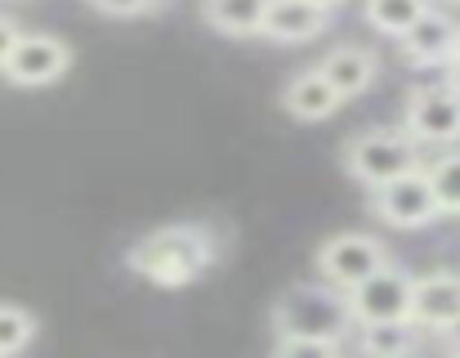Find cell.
Returning a JSON list of instances; mask_svg holds the SVG:
<instances>
[{"mask_svg": "<svg viewBox=\"0 0 460 358\" xmlns=\"http://www.w3.org/2000/svg\"><path fill=\"white\" fill-rule=\"evenodd\" d=\"M215 260H219V242L206 224H165L126 251L130 273H139L144 282L165 287V291L197 282L201 273H210Z\"/></svg>", "mask_w": 460, "mask_h": 358, "instance_id": "6da1fadb", "label": "cell"}, {"mask_svg": "<svg viewBox=\"0 0 460 358\" xmlns=\"http://www.w3.org/2000/svg\"><path fill=\"white\" fill-rule=\"evenodd\" d=\"M344 171L362 188H380L407 171H420V139L407 126L402 130H367L344 144Z\"/></svg>", "mask_w": 460, "mask_h": 358, "instance_id": "7a4b0ae2", "label": "cell"}, {"mask_svg": "<svg viewBox=\"0 0 460 358\" xmlns=\"http://www.w3.org/2000/svg\"><path fill=\"white\" fill-rule=\"evenodd\" d=\"M273 327L278 332H296V336H340L353 327L349 314V296L340 287H291L278 309H273Z\"/></svg>", "mask_w": 460, "mask_h": 358, "instance_id": "3957f363", "label": "cell"}, {"mask_svg": "<svg viewBox=\"0 0 460 358\" xmlns=\"http://www.w3.org/2000/svg\"><path fill=\"white\" fill-rule=\"evenodd\" d=\"M344 296H349L353 327H362V323H394V318H411L416 278L389 260V264H380L371 278H362L358 287H349Z\"/></svg>", "mask_w": 460, "mask_h": 358, "instance_id": "277c9868", "label": "cell"}, {"mask_svg": "<svg viewBox=\"0 0 460 358\" xmlns=\"http://www.w3.org/2000/svg\"><path fill=\"white\" fill-rule=\"evenodd\" d=\"M371 210H376L389 228H425V224H434V219L443 215L425 166L389 179V183H380V188H371Z\"/></svg>", "mask_w": 460, "mask_h": 358, "instance_id": "5b68a950", "label": "cell"}, {"mask_svg": "<svg viewBox=\"0 0 460 358\" xmlns=\"http://www.w3.org/2000/svg\"><path fill=\"white\" fill-rule=\"evenodd\" d=\"M380 264H389V251H385V242L371 237V233H335V237H326V242L317 246V273H322L331 287H340V291L358 287V282L371 278Z\"/></svg>", "mask_w": 460, "mask_h": 358, "instance_id": "8992f818", "label": "cell"}, {"mask_svg": "<svg viewBox=\"0 0 460 358\" xmlns=\"http://www.w3.org/2000/svg\"><path fill=\"white\" fill-rule=\"evenodd\" d=\"M72 67V49L58 40V36H45V31H22L9 63L0 67L9 85L18 90H45L54 81H63Z\"/></svg>", "mask_w": 460, "mask_h": 358, "instance_id": "52a82bcc", "label": "cell"}, {"mask_svg": "<svg viewBox=\"0 0 460 358\" xmlns=\"http://www.w3.org/2000/svg\"><path fill=\"white\" fill-rule=\"evenodd\" d=\"M402 126L420 144H456L460 139V94L452 85H425L407 94Z\"/></svg>", "mask_w": 460, "mask_h": 358, "instance_id": "ba28073f", "label": "cell"}, {"mask_svg": "<svg viewBox=\"0 0 460 358\" xmlns=\"http://www.w3.org/2000/svg\"><path fill=\"white\" fill-rule=\"evenodd\" d=\"M460 318V278L456 273H425L416 278L411 323L420 332H447Z\"/></svg>", "mask_w": 460, "mask_h": 358, "instance_id": "9c48e42d", "label": "cell"}, {"mask_svg": "<svg viewBox=\"0 0 460 358\" xmlns=\"http://www.w3.org/2000/svg\"><path fill=\"white\" fill-rule=\"evenodd\" d=\"M326 22H331L326 4H313V0H269L260 36H269L278 45H305V40L326 31Z\"/></svg>", "mask_w": 460, "mask_h": 358, "instance_id": "30bf717a", "label": "cell"}, {"mask_svg": "<svg viewBox=\"0 0 460 358\" xmlns=\"http://www.w3.org/2000/svg\"><path fill=\"white\" fill-rule=\"evenodd\" d=\"M398 40H402V54H407L411 63L434 67V63H447V58L460 49V27L447 18V13L425 9V13H420Z\"/></svg>", "mask_w": 460, "mask_h": 358, "instance_id": "8fae6325", "label": "cell"}, {"mask_svg": "<svg viewBox=\"0 0 460 358\" xmlns=\"http://www.w3.org/2000/svg\"><path fill=\"white\" fill-rule=\"evenodd\" d=\"M340 103H344V99H340V90L326 81L322 67L296 72V76L287 81V90H282V108H287L296 121H326V117H335Z\"/></svg>", "mask_w": 460, "mask_h": 358, "instance_id": "7c38bea8", "label": "cell"}, {"mask_svg": "<svg viewBox=\"0 0 460 358\" xmlns=\"http://www.w3.org/2000/svg\"><path fill=\"white\" fill-rule=\"evenodd\" d=\"M317 67H322L326 81L340 90V99H358L362 90H371V81H376V72H380L376 54L362 49V45H335Z\"/></svg>", "mask_w": 460, "mask_h": 358, "instance_id": "4fadbf2b", "label": "cell"}, {"mask_svg": "<svg viewBox=\"0 0 460 358\" xmlns=\"http://www.w3.org/2000/svg\"><path fill=\"white\" fill-rule=\"evenodd\" d=\"M264 13H269V0H201L206 27H215L224 36H260Z\"/></svg>", "mask_w": 460, "mask_h": 358, "instance_id": "5bb4252c", "label": "cell"}, {"mask_svg": "<svg viewBox=\"0 0 460 358\" xmlns=\"http://www.w3.org/2000/svg\"><path fill=\"white\" fill-rule=\"evenodd\" d=\"M420 345V327L411 318H394V323H362L358 327V350L371 358H402Z\"/></svg>", "mask_w": 460, "mask_h": 358, "instance_id": "9a60e30c", "label": "cell"}, {"mask_svg": "<svg viewBox=\"0 0 460 358\" xmlns=\"http://www.w3.org/2000/svg\"><path fill=\"white\" fill-rule=\"evenodd\" d=\"M425 9H429V0H367L362 4V18L376 31H385V36H402Z\"/></svg>", "mask_w": 460, "mask_h": 358, "instance_id": "2e32d148", "label": "cell"}, {"mask_svg": "<svg viewBox=\"0 0 460 358\" xmlns=\"http://www.w3.org/2000/svg\"><path fill=\"white\" fill-rule=\"evenodd\" d=\"M36 341V318L22 305H0V354H22Z\"/></svg>", "mask_w": 460, "mask_h": 358, "instance_id": "e0dca14e", "label": "cell"}, {"mask_svg": "<svg viewBox=\"0 0 460 358\" xmlns=\"http://www.w3.org/2000/svg\"><path fill=\"white\" fill-rule=\"evenodd\" d=\"M429 183H434V197H438L443 215H460V153H443L429 166Z\"/></svg>", "mask_w": 460, "mask_h": 358, "instance_id": "ac0fdd59", "label": "cell"}, {"mask_svg": "<svg viewBox=\"0 0 460 358\" xmlns=\"http://www.w3.org/2000/svg\"><path fill=\"white\" fill-rule=\"evenodd\" d=\"M344 350L340 336H296V332H278L273 354L278 358H335Z\"/></svg>", "mask_w": 460, "mask_h": 358, "instance_id": "d6986e66", "label": "cell"}, {"mask_svg": "<svg viewBox=\"0 0 460 358\" xmlns=\"http://www.w3.org/2000/svg\"><path fill=\"white\" fill-rule=\"evenodd\" d=\"M90 4L108 18H139V13H153L161 0H90Z\"/></svg>", "mask_w": 460, "mask_h": 358, "instance_id": "ffe728a7", "label": "cell"}, {"mask_svg": "<svg viewBox=\"0 0 460 358\" xmlns=\"http://www.w3.org/2000/svg\"><path fill=\"white\" fill-rule=\"evenodd\" d=\"M18 36H22V31H18V22L0 13V67L9 63V54H13V45H18Z\"/></svg>", "mask_w": 460, "mask_h": 358, "instance_id": "44dd1931", "label": "cell"}, {"mask_svg": "<svg viewBox=\"0 0 460 358\" xmlns=\"http://www.w3.org/2000/svg\"><path fill=\"white\" fill-rule=\"evenodd\" d=\"M447 85H452V90L460 94V49L452 54V58H447Z\"/></svg>", "mask_w": 460, "mask_h": 358, "instance_id": "7402d4cb", "label": "cell"}, {"mask_svg": "<svg viewBox=\"0 0 460 358\" xmlns=\"http://www.w3.org/2000/svg\"><path fill=\"white\" fill-rule=\"evenodd\" d=\"M443 336H447V345H452V350H460V318L447 327V332H443Z\"/></svg>", "mask_w": 460, "mask_h": 358, "instance_id": "603a6c76", "label": "cell"}, {"mask_svg": "<svg viewBox=\"0 0 460 358\" xmlns=\"http://www.w3.org/2000/svg\"><path fill=\"white\" fill-rule=\"evenodd\" d=\"M313 4H326V9H335V4H344V0H313Z\"/></svg>", "mask_w": 460, "mask_h": 358, "instance_id": "cb8c5ba5", "label": "cell"}, {"mask_svg": "<svg viewBox=\"0 0 460 358\" xmlns=\"http://www.w3.org/2000/svg\"><path fill=\"white\" fill-rule=\"evenodd\" d=\"M456 4H460V0H456Z\"/></svg>", "mask_w": 460, "mask_h": 358, "instance_id": "d4e9b609", "label": "cell"}]
</instances>
